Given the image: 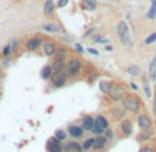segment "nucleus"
<instances>
[{"label":"nucleus","instance_id":"9d476101","mask_svg":"<svg viewBox=\"0 0 156 152\" xmlns=\"http://www.w3.org/2000/svg\"><path fill=\"white\" fill-rule=\"evenodd\" d=\"M55 51H57V46L54 43L46 42V43L43 44V54L46 57H53L54 54H55Z\"/></svg>","mask_w":156,"mask_h":152},{"label":"nucleus","instance_id":"5701e85b","mask_svg":"<svg viewBox=\"0 0 156 152\" xmlns=\"http://www.w3.org/2000/svg\"><path fill=\"white\" fill-rule=\"evenodd\" d=\"M51 75H53L51 67H44L43 69H41V78H43V79H50Z\"/></svg>","mask_w":156,"mask_h":152},{"label":"nucleus","instance_id":"2f4dec72","mask_svg":"<svg viewBox=\"0 0 156 152\" xmlns=\"http://www.w3.org/2000/svg\"><path fill=\"white\" fill-rule=\"evenodd\" d=\"M68 2L69 0H58V4H57V6H58L59 9H62V7H65L66 4H68Z\"/></svg>","mask_w":156,"mask_h":152},{"label":"nucleus","instance_id":"412c9836","mask_svg":"<svg viewBox=\"0 0 156 152\" xmlns=\"http://www.w3.org/2000/svg\"><path fill=\"white\" fill-rule=\"evenodd\" d=\"M64 61H54V65L51 67V69H53V73H57V72H62V69H64Z\"/></svg>","mask_w":156,"mask_h":152},{"label":"nucleus","instance_id":"6e6552de","mask_svg":"<svg viewBox=\"0 0 156 152\" xmlns=\"http://www.w3.org/2000/svg\"><path fill=\"white\" fill-rule=\"evenodd\" d=\"M106 144H108V138H106L104 134H100L98 137L94 138V144H93V148H94L95 151H100V149H104V148H105Z\"/></svg>","mask_w":156,"mask_h":152},{"label":"nucleus","instance_id":"9b49d317","mask_svg":"<svg viewBox=\"0 0 156 152\" xmlns=\"http://www.w3.org/2000/svg\"><path fill=\"white\" fill-rule=\"evenodd\" d=\"M120 133L123 136H130L133 133V123L127 119H123L120 123Z\"/></svg>","mask_w":156,"mask_h":152},{"label":"nucleus","instance_id":"4be33fe9","mask_svg":"<svg viewBox=\"0 0 156 152\" xmlns=\"http://www.w3.org/2000/svg\"><path fill=\"white\" fill-rule=\"evenodd\" d=\"M83 6L86 10H94L97 7V2L95 0H83Z\"/></svg>","mask_w":156,"mask_h":152},{"label":"nucleus","instance_id":"b1692460","mask_svg":"<svg viewBox=\"0 0 156 152\" xmlns=\"http://www.w3.org/2000/svg\"><path fill=\"white\" fill-rule=\"evenodd\" d=\"M147 17L149 18V20H153V18L156 17V0H152V6H151L149 11H148Z\"/></svg>","mask_w":156,"mask_h":152},{"label":"nucleus","instance_id":"4468645a","mask_svg":"<svg viewBox=\"0 0 156 152\" xmlns=\"http://www.w3.org/2000/svg\"><path fill=\"white\" fill-rule=\"evenodd\" d=\"M93 126H94V118L93 116H84L83 118V120H82V127H83V130L84 132H91V129H93Z\"/></svg>","mask_w":156,"mask_h":152},{"label":"nucleus","instance_id":"393cba45","mask_svg":"<svg viewBox=\"0 0 156 152\" xmlns=\"http://www.w3.org/2000/svg\"><path fill=\"white\" fill-rule=\"evenodd\" d=\"M93 144H94V137L87 138V140L83 143V145H82L83 151H90V148H93Z\"/></svg>","mask_w":156,"mask_h":152},{"label":"nucleus","instance_id":"58836bf2","mask_svg":"<svg viewBox=\"0 0 156 152\" xmlns=\"http://www.w3.org/2000/svg\"><path fill=\"white\" fill-rule=\"evenodd\" d=\"M153 112L156 114V97H155V101H153Z\"/></svg>","mask_w":156,"mask_h":152},{"label":"nucleus","instance_id":"6ab92c4d","mask_svg":"<svg viewBox=\"0 0 156 152\" xmlns=\"http://www.w3.org/2000/svg\"><path fill=\"white\" fill-rule=\"evenodd\" d=\"M54 10V3H53V0H46V4H44V14L46 15H50L51 13H53Z\"/></svg>","mask_w":156,"mask_h":152},{"label":"nucleus","instance_id":"473e14b6","mask_svg":"<svg viewBox=\"0 0 156 152\" xmlns=\"http://www.w3.org/2000/svg\"><path fill=\"white\" fill-rule=\"evenodd\" d=\"M140 152H155V149L151 148V147H142V148L140 149Z\"/></svg>","mask_w":156,"mask_h":152},{"label":"nucleus","instance_id":"a211bd4d","mask_svg":"<svg viewBox=\"0 0 156 152\" xmlns=\"http://www.w3.org/2000/svg\"><path fill=\"white\" fill-rule=\"evenodd\" d=\"M127 73H129L130 76H138L140 73H141V69H140L138 65H130V67H127Z\"/></svg>","mask_w":156,"mask_h":152},{"label":"nucleus","instance_id":"cd10ccee","mask_svg":"<svg viewBox=\"0 0 156 152\" xmlns=\"http://www.w3.org/2000/svg\"><path fill=\"white\" fill-rule=\"evenodd\" d=\"M155 40H156V32H153V33H151V35L148 36L147 39H145L144 43H145V44H152Z\"/></svg>","mask_w":156,"mask_h":152},{"label":"nucleus","instance_id":"bb28decb","mask_svg":"<svg viewBox=\"0 0 156 152\" xmlns=\"http://www.w3.org/2000/svg\"><path fill=\"white\" fill-rule=\"evenodd\" d=\"M54 137H55L58 141H64V140H66V133H65L64 130H57Z\"/></svg>","mask_w":156,"mask_h":152},{"label":"nucleus","instance_id":"f3484780","mask_svg":"<svg viewBox=\"0 0 156 152\" xmlns=\"http://www.w3.org/2000/svg\"><path fill=\"white\" fill-rule=\"evenodd\" d=\"M55 57V61H65V57H66V50L64 47H57V51L54 54Z\"/></svg>","mask_w":156,"mask_h":152},{"label":"nucleus","instance_id":"39448f33","mask_svg":"<svg viewBox=\"0 0 156 152\" xmlns=\"http://www.w3.org/2000/svg\"><path fill=\"white\" fill-rule=\"evenodd\" d=\"M66 73L62 71V72H57L54 73V75H51V85L54 86V87H62V86L66 83Z\"/></svg>","mask_w":156,"mask_h":152},{"label":"nucleus","instance_id":"e433bc0d","mask_svg":"<svg viewBox=\"0 0 156 152\" xmlns=\"http://www.w3.org/2000/svg\"><path fill=\"white\" fill-rule=\"evenodd\" d=\"M88 51H90L93 56H98V51H97V50H94V49H88Z\"/></svg>","mask_w":156,"mask_h":152},{"label":"nucleus","instance_id":"423d86ee","mask_svg":"<svg viewBox=\"0 0 156 152\" xmlns=\"http://www.w3.org/2000/svg\"><path fill=\"white\" fill-rule=\"evenodd\" d=\"M68 134L73 138H82L83 134H84V130L79 125H71L68 127Z\"/></svg>","mask_w":156,"mask_h":152},{"label":"nucleus","instance_id":"0eeeda50","mask_svg":"<svg viewBox=\"0 0 156 152\" xmlns=\"http://www.w3.org/2000/svg\"><path fill=\"white\" fill-rule=\"evenodd\" d=\"M48 152H62V147H61V141H58L55 137H51L48 140L47 145H46Z\"/></svg>","mask_w":156,"mask_h":152},{"label":"nucleus","instance_id":"2eb2a0df","mask_svg":"<svg viewBox=\"0 0 156 152\" xmlns=\"http://www.w3.org/2000/svg\"><path fill=\"white\" fill-rule=\"evenodd\" d=\"M100 90L105 94H111V91L113 90V83L109 82V80H101L100 85H98Z\"/></svg>","mask_w":156,"mask_h":152},{"label":"nucleus","instance_id":"f03ea898","mask_svg":"<svg viewBox=\"0 0 156 152\" xmlns=\"http://www.w3.org/2000/svg\"><path fill=\"white\" fill-rule=\"evenodd\" d=\"M80 71H82V61L77 58H71L66 65V76L69 78H76L79 76Z\"/></svg>","mask_w":156,"mask_h":152},{"label":"nucleus","instance_id":"7ed1b4c3","mask_svg":"<svg viewBox=\"0 0 156 152\" xmlns=\"http://www.w3.org/2000/svg\"><path fill=\"white\" fill-rule=\"evenodd\" d=\"M106 129H108V120L105 119V116H102V115L95 116L94 118V126H93L91 132L94 133V134L100 136V134H102Z\"/></svg>","mask_w":156,"mask_h":152},{"label":"nucleus","instance_id":"7c9ffc66","mask_svg":"<svg viewBox=\"0 0 156 152\" xmlns=\"http://www.w3.org/2000/svg\"><path fill=\"white\" fill-rule=\"evenodd\" d=\"M113 114L116 115V118H124V111L123 109H115V111H113Z\"/></svg>","mask_w":156,"mask_h":152},{"label":"nucleus","instance_id":"f704fd0d","mask_svg":"<svg viewBox=\"0 0 156 152\" xmlns=\"http://www.w3.org/2000/svg\"><path fill=\"white\" fill-rule=\"evenodd\" d=\"M2 62H3V67H9V64H10V60L6 57V58H4Z\"/></svg>","mask_w":156,"mask_h":152},{"label":"nucleus","instance_id":"20e7f679","mask_svg":"<svg viewBox=\"0 0 156 152\" xmlns=\"http://www.w3.org/2000/svg\"><path fill=\"white\" fill-rule=\"evenodd\" d=\"M122 103H123V108L130 112H137L140 109V101L136 97H131V96L124 97L122 100Z\"/></svg>","mask_w":156,"mask_h":152},{"label":"nucleus","instance_id":"f8f14e48","mask_svg":"<svg viewBox=\"0 0 156 152\" xmlns=\"http://www.w3.org/2000/svg\"><path fill=\"white\" fill-rule=\"evenodd\" d=\"M137 122H138V126L141 130H149L151 127V119L147 116V115H140L138 119H137Z\"/></svg>","mask_w":156,"mask_h":152},{"label":"nucleus","instance_id":"ddd939ff","mask_svg":"<svg viewBox=\"0 0 156 152\" xmlns=\"http://www.w3.org/2000/svg\"><path fill=\"white\" fill-rule=\"evenodd\" d=\"M62 149H65V151H68V152H83L82 145L79 143H76V141H71V143L65 144Z\"/></svg>","mask_w":156,"mask_h":152},{"label":"nucleus","instance_id":"aec40b11","mask_svg":"<svg viewBox=\"0 0 156 152\" xmlns=\"http://www.w3.org/2000/svg\"><path fill=\"white\" fill-rule=\"evenodd\" d=\"M151 132L149 130H141V133H140L138 136H137V140L138 141H148L151 138Z\"/></svg>","mask_w":156,"mask_h":152},{"label":"nucleus","instance_id":"4c0bfd02","mask_svg":"<svg viewBox=\"0 0 156 152\" xmlns=\"http://www.w3.org/2000/svg\"><path fill=\"white\" fill-rule=\"evenodd\" d=\"M130 87H131L133 90H137V89H138L137 87V85H134V83H130Z\"/></svg>","mask_w":156,"mask_h":152},{"label":"nucleus","instance_id":"1a4fd4ad","mask_svg":"<svg viewBox=\"0 0 156 152\" xmlns=\"http://www.w3.org/2000/svg\"><path fill=\"white\" fill-rule=\"evenodd\" d=\"M40 46H41V38H39V36L30 38L29 40L27 42V49H28V51H35V50H37Z\"/></svg>","mask_w":156,"mask_h":152},{"label":"nucleus","instance_id":"a878e982","mask_svg":"<svg viewBox=\"0 0 156 152\" xmlns=\"http://www.w3.org/2000/svg\"><path fill=\"white\" fill-rule=\"evenodd\" d=\"M43 29L46 31V32H51V33H57V32H59V28L57 27V25H44L43 27Z\"/></svg>","mask_w":156,"mask_h":152},{"label":"nucleus","instance_id":"72a5a7b5","mask_svg":"<svg viewBox=\"0 0 156 152\" xmlns=\"http://www.w3.org/2000/svg\"><path fill=\"white\" fill-rule=\"evenodd\" d=\"M144 91H145V94H147V97H151V90H149V87H148L147 85L144 86Z\"/></svg>","mask_w":156,"mask_h":152},{"label":"nucleus","instance_id":"f257e3e1","mask_svg":"<svg viewBox=\"0 0 156 152\" xmlns=\"http://www.w3.org/2000/svg\"><path fill=\"white\" fill-rule=\"evenodd\" d=\"M118 36H119V40L123 46L126 47H131L133 42H131V36H130V29H129V25L127 22L124 21H120L118 24Z\"/></svg>","mask_w":156,"mask_h":152},{"label":"nucleus","instance_id":"c756f323","mask_svg":"<svg viewBox=\"0 0 156 152\" xmlns=\"http://www.w3.org/2000/svg\"><path fill=\"white\" fill-rule=\"evenodd\" d=\"M104 136H105V137L108 138V141H109V140H112V138H113V136H115V133H113V130H111V129H106L105 132H104Z\"/></svg>","mask_w":156,"mask_h":152},{"label":"nucleus","instance_id":"c9c22d12","mask_svg":"<svg viewBox=\"0 0 156 152\" xmlns=\"http://www.w3.org/2000/svg\"><path fill=\"white\" fill-rule=\"evenodd\" d=\"M76 50H77V53H79V54L83 53V47L80 46V44H76Z\"/></svg>","mask_w":156,"mask_h":152},{"label":"nucleus","instance_id":"dca6fc26","mask_svg":"<svg viewBox=\"0 0 156 152\" xmlns=\"http://www.w3.org/2000/svg\"><path fill=\"white\" fill-rule=\"evenodd\" d=\"M149 80L153 83L156 82V57H153L149 64Z\"/></svg>","mask_w":156,"mask_h":152},{"label":"nucleus","instance_id":"c85d7f7f","mask_svg":"<svg viewBox=\"0 0 156 152\" xmlns=\"http://www.w3.org/2000/svg\"><path fill=\"white\" fill-rule=\"evenodd\" d=\"M11 51H12V47H11V44H7V46L3 49V51H2V54H3L4 57H9L10 54H11Z\"/></svg>","mask_w":156,"mask_h":152},{"label":"nucleus","instance_id":"ea45409f","mask_svg":"<svg viewBox=\"0 0 156 152\" xmlns=\"http://www.w3.org/2000/svg\"><path fill=\"white\" fill-rule=\"evenodd\" d=\"M0 73H2V72H0ZM0 76H2V75H0Z\"/></svg>","mask_w":156,"mask_h":152}]
</instances>
